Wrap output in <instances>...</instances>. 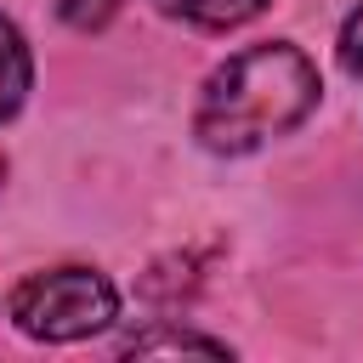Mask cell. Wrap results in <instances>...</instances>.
Here are the masks:
<instances>
[{"label":"cell","instance_id":"1","mask_svg":"<svg viewBox=\"0 0 363 363\" xmlns=\"http://www.w3.org/2000/svg\"><path fill=\"white\" fill-rule=\"evenodd\" d=\"M318 91H323L318 68L301 45H289V40L250 45L227 68L210 74V85L199 96L193 136L210 153H255L272 136L295 130L318 108Z\"/></svg>","mask_w":363,"mask_h":363},{"label":"cell","instance_id":"2","mask_svg":"<svg viewBox=\"0 0 363 363\" xmlns=\"http://www.w3.org/2000/svg\"><path fill=\"white\" fill-rule=\"evenodd\" d=\"M11 318L34 340H85L119 318V295L91 267H57V272H34L17 284Z\"/></svg>","mask_w":363,"mask_h":363},{"label":"cell","instance_id":"3","mask_svg":"<svg viewBox=\"0 0 363 363\" xmlns=\"http://www.w3.org/2000/svg\"><path fill=\"white\" fill-rule=\"evenodd\" d=\"M28 79H34V62H28V45H23V34L0 17V125L23 108V96H28Z\"/></svg>","mask_w":363,"mask_h":363},{"label":"cell","instance_id":"4","mask_svg":"<svg viewBox=\"0 0 363 363\" xmlns=\"http://www.w3.org/2000/svg\"><path fill=\"white\" fill-rule=\"evenodd\" d=\"M153 6L164 17H182V23H199V28H238L255 11H267V0H153Z\"/></svg>","mask_w":363,"mask_h":363},{"label":"cell","instance_id":"5","mask_svg":"<svg viewBox=\"0 0 363 363\" xmlns=\"http://www.w3.org/2000/svg\"><path fill=\"white\" fill-rule=\"evenodd\" d=\"M130 357H233L227 340H204V335H176V329H159V335H136L125 340Z\"/></svg>","mask_w":363,"mask_h":363},{"label":"cell","instance_id":"6","mask_svg":"<svg viewBox=\"0 0 363 363\" xmlns=\"http://www.w3.org/2000/svg\"><path fill=\"white\" fill-rule=\"evenodd\" d=\"M340 68L352 74V79H363V6L346 17V28H340Z\"/></svg>","mask_w":363,"mask_h":363},{"label":"cell","instance_id":"7","mask_svg":"<svg viewBox=\"0 0 363 363\" xmlns=\"http://www.w3.org/2000/svg\"><path fill=\"white\" fill-rule=\"evenodd\" d=\"M113 6H119V0H62V17H68L74 28H102V23L113 17Z\"/></svg>","mask_w":363,"mask_h":363}]
</instances>
